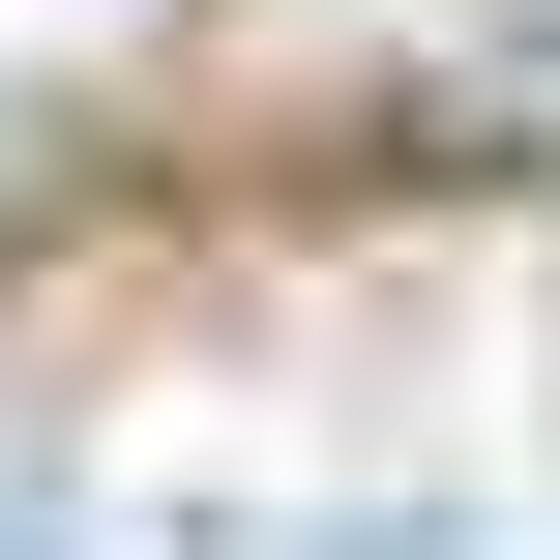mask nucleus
<instances>
[{
	"label": "nucleus",
	"instance_id": "nucleus-1",
	"mask_svg": "<svg viewBox=\"0 0 560 560\" xmlns=\"http://www.w3.org/2000/svg\"><path fill=\"white\" fill-rule=\"evenodd\" d=\"M0 560H89V502L30 472V413H0Z\"/></svg>",
	"mask_w": 560,
	"mask_h": 560
},
{
	"label": "nucleus",
	"instance_id": "nucleus-2",
	"mask_svg": "<svg viewBox=\"0 0 560 560\" xmlns=\"http://www.w3.org/2000/svg\"><path fill=\"white\" fill-rule=\"evenodd\" d=\"M295 560H472V532H443V502H354V532H295Z\"/></svg>",
	"mask_w": 560,
	"mask_h": 560
}]
</instances>
